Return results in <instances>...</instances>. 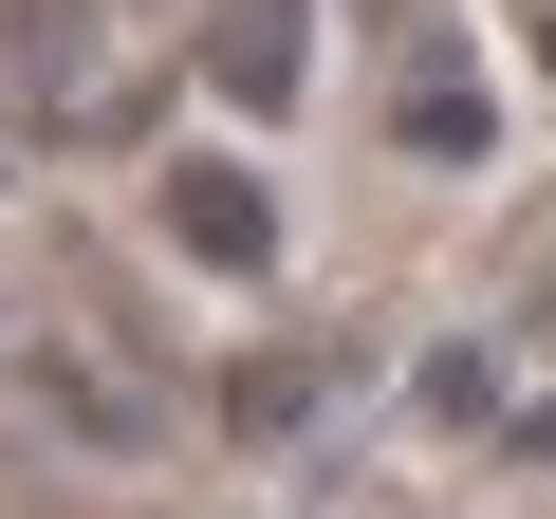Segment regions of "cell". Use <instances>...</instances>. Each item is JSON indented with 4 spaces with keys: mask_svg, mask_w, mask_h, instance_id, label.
<instances>
[{
    "mask_svg": "<svg viewBox=\"0 0 556 519\" xmlns=\"http://www.w3.org/2000/svg\"><path fill=\"white\" fill-rule=\"evenodd\" d=\"M93 75V0H0V93H56Z\"/></svg>",
    "mask_w": 556,
    "mask_h": 519,
    "instance_id": "obj_1",
    "label": "cell"
},
{
    "mask_svg": "<svg viewBox=\"0 0 556 519\" xmlns=\"http://www.w3.org/2000/svg\"><path fill=\"white\" fill-rule=\"evenodd\" d=\"M167 223H186V241H223V260H260V241H278V223H260V186H223V167H186V186H167Z\"/></svg>",
    "mask_w": 556,
    "mask_h": 519,
    "instance_id": "obj_2",
    "label": "cell"
}]
</instances>
